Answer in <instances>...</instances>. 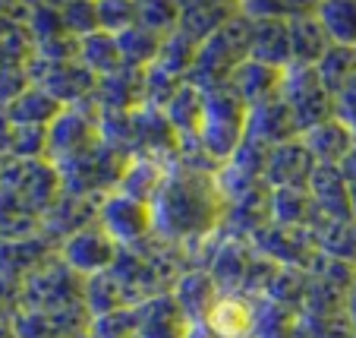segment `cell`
I'll return each mask as SVG.
<instances>
[{
	"instance_id": "obj_16",
	"label": "cell",
	"mask_w": 356,
	"mask_h": 338,
	"mask_svg": "<svg viewBox=\"0 0 356 338\" xmlns=\"http://www.w3.org/2000/svg\"><path fill=\"white\" fill-rule=\"evenodd\" d=\"M316 164L318 162L312 158V152L302 146V139H290L268 152L262 180L268 183L271 190H306Z\"/></svg>"
},
{
	"instance_id": "obj_25",
	"label": "cell",
	"mask_w": 356,
	"mask_h": 338,
	"mask_svg": "<svg viewBox=\"0 0 356 338\" xmlns=\"http://www.w3.org/2000/svg\"><path fill=\"white\" fill-rule=\"evenodd\" d=\"M240 3H227V0H193V3H180V22H177V32L186 41H193L195 47L202 41H209L218 29L227 20H234Z\"/></svg>"
},
{
	"instance_id": "obj_52",
	"label": "cell",
	"mask_w": 356,
	"mask_h": 338,
	"mask_svg": "<svg viewBox=\"0 0 356 338\" xmlns=\"http://www.w3.org/2000/svg\"><path fill=\"white\" fill-rule=\"evenodd\" d=\"M341 174H343V183H347V193H350V203H353V215H356V149L343 158L341 164Z\"/></svg>"
},
{
	"instance_id": "obj_10",
	"label": "cell",
	"mask_w": 356,
	"mask_h": 338,
	"mask_svg": "<svg viewBox=\"0 0 356 338\" xmlns=\"http://www.w3.org/2000/svg\"><path fill=\"white\" fill-rule=\"evenodd\" d=\"M98 224L111 234L120 250L127 247H139L142 240L155 237V218H152V206L139 203V199H129L123 193H111L104 197L98 209Z\"/></svg>"
},
{
	"instance_id": "obj_57",
	"label": "cell",
	"mask_w": 356,
	"mask_h": 338,
	"mask_svg": "<svg viewBox=\"0 0 356 338\" xmlns=\"http://www.w3.org/2000/svg\"><path fill=\"white\" fill-rule=\"evenodd\" d=\"M353 228H356V215H353Z\"/></svg>"
},
{
	"instance_id": "obj_32",
	"label": "cell",
	"mask_w": 356,
	"mask_h": 338,
	"mask_svg": "<svg viewBox=\"0 0 356 338\" xmlns=\"http://www.w3.org/2000/svg\"><path fill=\"white\" fill-rule=\"evenodd\" d=\"M309 237L316 244V253H325L331 259L356 266V228L353 222H334V218L318 215L309 224Z\"/></svg>"
},
{
	"instance_id": "obj_40",
	"label": "cell",
	"mask_w": 356,
	"mask_h": 338,
	"mask_svg": "<svg viewBox=\"0 0 356 338\" xmlns=\"http://www.w3.org/2000/svg\"><path fill=\"white\" fill-rule=\"evenodd\" d=\"M306 291H309V272L306 269H277L262 300L287 307V310H293V313H302Z\"/></svg>"
},
{
	"instance_id": "obj_13",
	"label": "cell",
	"mask_w": 356,
	"mask_h": 338,
	"mask_svg": "<svg viewBox=\"0 0 356 338\" xmlns=\"http://www.w3.org/2000/svg\"><path fill=\"white\" fill-rule=\"evenodd\" d=\"M271 222V187L265 180L252 183V187L240 190L234 197L224 199V222L221 231L227 237H249L262 231Z\"/></svg>"
},
{
	"instance_id": "obj_42",
	"label": "cell",
	"mask_w": 356,
	"mask_h": 338,
	"mask_svg": "<svg viewBox=\"0 0 356 338\" xmlns=\"http://www.w3.org/2000/svg\"><path fill=\"white\" fill-rule=\"evenodd\" d=\"M195 51H199V47H195L193 41H186L180 32H170L161 45V54H158L155 67H161L164 73H170L174 79L186 82L189 70H193V63H195Z\"/></svg>"
},
{
	"instance_id": "obj_4",
	"label": "cell",
	"mask_w": 356,
	"mask_h": 338,
	"mask_svg": "<svg viewBox=\"0 0 356 338\" xmlns=\"http://www.w3.org/2000/svg\"><path fill=\"white\" fill-rule=\"evenodd\" d=\"M127 164H129V155L117 152L114 146H108V142L101 139L95 149L82 152L79 158H73L67 164H57V174H60L63 193L104 199L111 193H117Z\"/></svg>"
},
{
	"instance_id": "obj_58",
	"label": "cell",
	"mask_w": 356,
	"mask_h": 338,
	"mask_svg": "<svg viewBox=\"0 0 356 338\" xmlns=\"http://www.w3.org/2000/svg\"><path fill=\"white\" fill-rule=\"evenodd\" d=\"M353 136H356V130H353Z\"/></svg>"
},
{
	"instance_id": "obj_24",
	"label": "cell",
	"mask_w": 356,
	"mask_h": 338,
	"mask_svg": "<svg viewBox=\"0 0 356 338\" xmlns=\"http://www.w3.org/2000/svg\"><path fill=\"white\" fill-rule=\"evenodd\" d=\"M306 190H309L318 215L334 218V222H353V203H350L347 183H343L337 164H316Z\"/></svg>"
},
{
	"instance_id": "obj_27",
	"label": "cell",
	"mask_w": 356,
	"mask_h": 338,
	"mask_svg": "<svg viewBox=\"0 0 356 338\" xmlns=\"http://www.w3.org/2000/svg\"><path fill=\"white\" fill-rule=\"evenodd\" d=\"M246 16V13H243ZM252 32H249V61L265 63L275 70H287L290 63V35L284 20H249Z\"/></svg>"
},
{
	"instance_id": "obj_3",
	"label": "cell",
	"mask_w": 356,
	"mask_h": 338,
	"mask_svg": "<svg viewBox=\"0 0 356 338\" xmlns=\"http://www.w3.org/2000/svg\"><path fill=\"white\" fill-rule=\"evenodd\" d=\"M73 307H86V278L70 269L60 256L47 259L19 288V313H51Z\"/></svg>"
},
{
	"instance_id": "obj_34",
	"label": "cell",
	"mask_w": 356,
	"mask_h": 338,
	"mask_svg": "<svg viewBox=\"0 0 356 338\" xmlns=\"http://www.w3.org/2000/svg\"><path fill=\"white\" fill-rule=\"evenodd\" d=\"M79 63L95 76V79H104V76L123 70L117 35L92 32V35H86V38H79Z\"/></svg>"
},
{
	"instance_id": "obj_48",
	"label": "cell",
	"mask_w": 356,
	"mask_h": 338,
	"mask_svg": "<svg viewBox=\"0 0 356 338\" xmlns=\"http://www.w3.org/2000/svg\"><path fill=\"white\" fill-rule=\"evenodd\" d=\"M309 7L312 3H296V0H246V3H240V10L249 20H284V22Z\"/></svg>"
},
{
	"instance_id": "obj_43",
	"label": "cell",
	"mask_w": 356,
	"mask_h": 338,
	"mask_svg": "<svg viewBox=\"0 0 356 338\" xmlns=\"http://www.w3.org/2000/svg\"><path fill=\"white\" fill-rule=\"evenodd\" d=\"M300 329L306 338H353L356 329L347 310L337 313H300Z\"/></svg>"
},
{
	"instance_id": "obj_2",
	"label": "cell",
	"mask_w": 356,
	"mask_h": 338,
	"mask_svg": "<svg viewBox=\"0 0 356 338\" xmlns=\"http://www.w3.org/2000/svg\"><path fill=\"white\" fill-rule=\"evenodd\" d=\"M249 32L252 22L249 16H243V10H236L234 20H227L209 41H202L195 51V63L189 70V79L195 89L209 92V89L227 86L234 70L243 61H249Z\"/></svg>"
},
{
	"instance_id": "obj_56",
	"label": "cell",
	"mask_w": 356,
	"mask_h": 338,
	"mask_svg": "<svg viewBox=\"0 0 356 338\" xmlns=\"http://www.w3.org/2000/svg\"><path fill=\"white\" fill-rule=\"evenodd\" d=\"M73 338H88V332H86V335H73Z\"/></svg>"
},
{
	"instance_id": "obj_38",
	"label": "cell",
	"mask_w": 356,
	"mask_h": 338,
	"mask_svg": "<svg viewBox=\"0 0 356 338\" xmlns=\"http://www.w3.org/2000/svg\"><path fill=\"white\" fill-rule=\"evenodd\" d=\"M331 45L356 47V0H325L316 10Z\"/></svg>"
},
{
	"instance_id": "obj_22",
	"label": "cell",
	"mask_w": 356,
	"mask_h": 338,
	"mask_svg": "<svg viewBox=\"0 0 356 338\" xmlns=\"http://www.w3.org/2000/svg\"><path fill=\"white\" fill-rule=\"evenodd\" d=\"M284 73H287V70L265 67V63H256V61H243L240 67L234 70L227 86L234 89V92L240 95V102L252 111V108H259V105H268V102H275V98H281Z\"/></svg>"
},
{
	"instance_id": "obj_7",
	"label": "cell",
	"mask_w": 356,
	"mask_h": 338,
	"mask_svg": "<svg viewBox=\"0 0 356 338\" xmlns=\"http://www.w3.org/2000/svg\"><path fill=\"white\" fill-rule=\"evenodd\" d=\"M0 187L10 190L16 199L32 206L41 218L47 209L60 199L63 183L57 168L47 158H19V162H3L0 168Z\"/></svg>"
},
{
	"instance_id": "obj_44",
	"label": "cell",
	"mask_w": 356,
	"mask_h": 338,
	"mask_svg": "<svg viewBox=\"0 0 356 338\" xmlns=\"http://www.w3.org/2000/svg\"><path fill=\"white\" fill-rule=\"evenodd\" d=\"M177 22H180V3L174 0H142L139 3V26H145L148 32L168 38L170 32H177Z\"/></svg>"
},
{
	"instance_id": "obj_31",
	"label": "cell",
	"mask_w": 356,
	"mask_h": 338,
	"mask_svg": "<svg viewBox=\"0 0 356 338\" xmlns=\"http://www.w3.org/2000/svg\"><path fill=\"white\" fill-rule=\"evenodd\" d=\"M60 111H63L60 102H54V98H51L47 92H41L38 86H29L16 102H10L7 108H0V114L7 117L10 123H16V127H41V130H47L51 123L57 121Z\"/></svg>"
},
{
	"instance_id": "obj_59",
	"label": "cell",
	"mask_w": 356,
	"mask_h": 338,
	"mask_svg": "<svg viewBox=\"0 0 356 338\" xmlns=\"http://www.w3.org/2000/svg\"><path fill=\"white\" fill-rule=\"evenodd\" d=\"M353 338H356V335H353Z\"/></svg>"
},
{
	"instance_id": "obj_28",
	"label": "cell",
	"mask_w": 356,
	"mask_h": 338,
	"mask_svg": "<svg viewBox=\"0 0 356 338\" xmlns=\"http://www.w3.org/2000/svg\"><path fill=\"white\" fill-rule=\"evenodd\" d=\"M218 294H221V288L215 284V278H211L209 272L205 269H189L186 275L174 284L170 298L177 300V307L183 310V316H186L189 323L202 325L205 316H209L211 304L218 300Z\"/></svg>"
},
{
	"instance_id": "obj_46",
	"label": "cell",
	"mask_w": 356,
	"mask_h": 338,
	"mask_svg": "<svg viewBox=\"0 0 356 338\" xmlns=\"http://www.w3.org/2000/svg\"><path fill=\"white\" fill-rule=\"evenodd\" d=\"M136 307L129 310H114L104 316H92L88 338H136Z\"/></svg>"
},
{
	"instance_id": "obj_18",
	"label": "cell",
	"mask_w": 356,
	"mask_h": 338,
	"mask_svg": "<svg viewBox=\"0 0 356 338\" xmlns=\"http://www.w3.org/2000/svg\"><path fill=\"white\" fill-rule=\"evenodd\" d=\"M252 256H256V250H252L249 240H243V237H227L221 231V240H218V247H215V253H211L205 272L215 278V284L221 288V294H240Z\"/></svg>"
},
{
	"instance_id": "obj_54",
	"label": "cell",
	"mask_w": 356,
	"mask_h": 338,
	"mask_svg": "<svg viewBox=\"0 0 356 338\" xmlns=\"http://www.w3.org/2000/svg\"><path fill=\"white\" fill-rule=\"evenodd\" d=\"M0 338H16L13 323H0Z\"/></svg>"
},
{
	"instance_id": "obj_19",
	"label": "cell",
	"mask_w": 356,
	"mask_h": 338,
	"mask_svg": "<svg viewBox=\"0 0 356 338\" xmlns=\"http://www.w3.org/2000/svg\"><path fill=\"white\" fill-rule=\"evenodd\" d=\"M88 325H92V313L86 307L51 313H16L13 319L16 338H73L86 335Z\"/></svg>"
},
{
	"instance_id": "obj_39",
	"label": "cell",
	"mask_w": 356,
	"mask_h": 338,
	"mask_svg": "<svg viewBox=\"0 0 356 338\" xmlns=\"http://www.w3.org/2000/svg\"><path fill=\"white\" fill-rule=\"evenodd\" d=\"M129 298L123 291V284L114 278V272H101V275L86 278V310L92 316H104L114 310H129Z\"/></svg>"
},
{
	"instance_id": "obj_11",
	"label": "cell",
	"mask_w": 356,
	"mask_h": 338,
	"mask_svg": "<svg viewBox=\"0 0 356 338\" xmlns=\"http://www.w3.org/2000/svg\"><path fill=\"white\" fill-rule=\"evenodd\" d=\"M249 244L256 247L259 256H265L281 269H309L312 256H316V244H312L309 231L287 228L277 222H268L262 231H256L249 237Z\"/></svg>"
},
{
	"instance_id": "obj_26",
	"label": "cell",
	"mask_w": 356,
	"mask_h": 338,
	"mask_svg": "<svg viewBox=\"0 0 356 338\" xmlns=\"http://www.w3.org/2000/svg\"><path fill=\"white\" fill-rule=\"evenodd\" d=\"M246 136L262 142V146H268V149H275V146H284V142H290V139H300V127H296L287 105H284L281 98H275V102L259 105V108L249 111Z\"/></svg>"
},
{
	"instance_id": "obj_47",
	"label": "cell",
	"mask_w": 356,
	"mask_h": 338,
	"mask_svg": "<svg viewBox=\"0 0 356 338\" xmlns=\"http://www.w3.org/2000/svg\"><path fill=\"white\" fill-rule=\"evenodd\" d=\"M306 272H309L312 278H318V282H328V284H334V288H343V291H350L356 284V266L341 263V259H331V256H325V253H316Z\"/></svg>"
},
{
	"instance_id": "obj_14",
	"label": "cell",
	"mask_w": 356,
	"mask_h": 338,
	"mask_svg": "<svg viewBox=\"0 0 356 338\" xmlns=\"http://www.w3.org/2000/svg\"><path fill=\"white\" fill-rule=\"evenodd\" d=\"M57 250H60V244H54L47 234L22 237V240H0V282L22 288V282L35 269H41L47 259H54Z\"/></svg>"
},
{
	"instance_id": "obj_55",
	"label": "cell",
	"mask_w": 356,
	"mask_h": 338,
	"mask_svg": "<svg viewBox=\"0 0 356 338\" xmlns=\"http://www.w3.org/2000/svg\"><path fill=\"white\" fill-rule=\"evenodd\" d=\"M186 338H211V335H209V332H205V329H202V325H193Z\"/></svg>"
},
{
	"instance_id": "obj_35",
	"label": "cell",
	"mask_w": 356,
	"mask_h": 338,
	"mask_svg": "<svg viewBox=\"0 0 356 338\" xmlns=\"http://www.w3.org/2000/svg\"><path fill=\"white\" fill-rule=\"evenodd\" d=\"M41 222L44 218L32 206H26L10 190L0 187V240H22V237L41 234Z\"/></svg>"
},
{
	"instance_id": "obj_37",
	"label": "cell",
	"mask_w": 356,
	"mask_h": 338,
	"mask_svg": "<svg viewBox=\"0 0 356 338\" xmlns=\"http://www.w3.org/2000/svg\"><path fill=\"white\" fill-rule=\"evenodd\" d=\"M117 45H120V57H123V67H133V70H148L152 63L158 61L161 54V45H164V35L158 32H148L145 26L136 22L133 29H127L123 35H117Z\"/></svg>"
},
{
	"instance_id": "obj_33",
	"label": "cell",
	"mask_w": 356,
	"mask_h": 338,
	"mask_svg": "<svg viewBox=\"0 0 356 338\" xmlns=\"http://www.w3.org/2000/svg\"><path fill=\"white\" fill-rule=\"evenodd\" d=\"M202 108H205V95H202V89H195L193 82H183V86L174 92V98L164 105V117L170 121L177 139L199 136V130H202Z\"/></svg>"
},
{
	"instance_id": "obj_20",
	"label": "cell",
	"mask_w": 356,
	"mask_h": 338,
	"mask_svg": "<svg viewBox=\"0 0 356 338\" xmlns=\"http://www.w3.org/2000/svg\"><path fill=\"white\" fill-rule=\"evenodd\" d=\"M95 105L101 114H129V111L145 105V70L123 67L117 73L98 79L95 86Z\"/></svg>"
},
{
	"instance_id": "obj_6",
	"label": "cell",
	"mask_w": 356,
	"mask_h": 338,
	"mask_svg": "<svg viewBox=\"0 0 356 338\" xmlns=\"http://www.w3.org/2000/svg\"><path fill=\"white\" fill-rule=\"evenodd\" d=\"M101 142V108L95 98H86L79 105H70L57 114V121L47 127V152L44 158L51 164H67L79 158L82 152L95 149Z\"/></svg>"
},
{
	"instance_id": "obj_29",
	"label": "cell",
	"mask_w": 356,
	"mask_h": 338,
	"mask_svg": "<svg viewBox=\"0 0 356 338\" xmlns=\"http://www.w3.org/2000/svg\"><path fill=\"white\" fill-rule=\"evenodd\" d=\"M300 139H302V146L312 152V158H316L318 164H341L343 158L356 149L353 130H350L347 123H341L337 117H331V121L306 130Z\"/></svg>"
},
{
	"instance_id": "obj_21",
	"label": "cell",
	"mask_w": 356,
	"mask_h": 338,
	"mask_svg": "<svg viewBox=\"0 0 356 338\" xmlns=\"http://www.w3.org/2000/svg\"><path fill=\"white\" fill-rule=\"evenodd\" d=\"M318 3H312L309 10L296 13L293 20H287V35H290V67H318L325 54L331 51V38L325 32V26L316 16Z\"/></svg>"
},
{
	"instance_id": "obj_53",
	"label": "cell",
	"mask_w": 356,
	"mask_h": 338,
	"mask_svg": "<svg viewBox=\"0 0 356 338\" xmlns=\"http://www.w3.org/2000/svg\"><path fill=\"white\" fill-rule=\"evenodd\" d=\"M347 316H350V323H353V329H356V284L350 288V294H347Z\"/></svg>"
},
{
	"instance_id": "obj_8",
	"label": "cell",
	"mask_w": 356,
	"mask_h": 338,
	"mask_svg": "<svg viewBox=\"0 0 356 338\" xmlns=\"http://www.w3.org/2000/svg\"><path fill=\"white\" fill-rule=\"evenodd\" d=\"M281 102L293 114L300 136L334 117V95L322 86L316 67H287L281 86Z\"/></svg>"
},
{
	"instance_id": "obj_30",
	"label": "cell",
	"mask_w": 356,
	"mask_h": 338,
	"mask_svg": "<svg viewBox=\"0 0 356 338\" xmlns=\"http://www.w3.org/2000/svg\"><path fill=\"white\" fill-rule=\"evenodd\" d=\"M170 164L158 162V158H145V155H136L129 158L127 171H123V180L117 187V193L129 199H139V203H155V197L161 193L164 187V177H168Z\"/></svg>"
},
{
	"instance_id": "obj_9",
	"label": "cell",
	"mask_w": 356,
	"mask_h": 338,
	"mask_svg": "<svg viewBox=\"0 0 356 338\" xmlns=\"http://www.w3.org/2000/svg\"><path fill=\"white\" fill-rule=\"evenodd\" d=\"M29 79L54 102H60L63 108L92 98L95 86H98V79L79 61H41V57L29 61Z\"/></svg>"
},
{
	"instance_id": "obj_1",
	"label": "cell",
	"mask_w": 356,
	"mask_h": 338,
	"mask_svg": "<svg viewBox=\"0 0 356 338\" xmlns=\"http://www.w3.org/2000/svg\"><path fill=\"white\" fill-rule=\"evenodd\" d=\"M152 218H155V234L177 247H193L221 231L224 197L215 174H199L170 164L161 193L152 203Z\"/></svg>"
},
{
	"instance_id": "obj_17",
	"label": "cell",
	"mask_w": 356,
	"mask_h": 338,
	"mask_svg": "<svg viewBox=\"0 0 356 338\" xmlns=\"http://www.w3.org/2000/svg\"><path fill=\"white\" fill-rule=\"evenodd\" d=\"M104 199H88L76 197V193H60L51 209H47L44 222H41V234H47L54 244H63L67 237L79 234V231L98 224V209Z\"/></svg>"
},
{
	"instance_id": "obj_45",
	"label": "cell",
	"mask_w": 356,
	"mask_h": 338,
	"mask_svg": "<svg viewBox=\"0 0 356 338\" xmlns=\"http://www.w3.org/2000/svg\"><path fill=\"white\" fill-rule=\"evenodd\" d=\"M95 7H98L101 32L123 35L127 29H133L139 22V3H133V0H101Z\"/></svg>"
},
{
	"instance_id": "obj_5",
	"label": "cell",
	"mask_w": 356,
	"mask_h": 338,
	"mask_svg": "<svg viewBox=\"0 0 356 338\" xmlns=\"http://www.w3.org/2000/svg\"><path fill=\"white\" fill-rule=\"evenodd\" d=\"M202 95H205V108H202L199 139H202V146L224 164L236 152L243 136H246L249 108L240 102V95L230 86L209 89V92H202Z\"/></svg>"
},
{
	"instance_id": "obj_15",
	"label": "cell",
	"mask_w": 356,
	"mask_h": 338,
	"mask_svg": "<svg viewBox=\"0 0 356 338\" xmlns=\"http://www.w3.org/2000/svg\"><path fill=\"white\" fill-rule=\"evenodd\" d=\"M202 329L211 338H256L259 300L246 298V294H218Z\"/></svg>"
},
{
	"instance_id": "obj_51",
	"label": "cell",
	"mask_w": 356,
	"mask_h": 338,
	"mask_svg": "<svg viewBox=\"0 0 356 338\" xmlns=\"http://www.w3.org/2000/svg\"><path fill=\"white\" fill-rule=\"evenodd\" d=\"M19 313V288L0 282V323H13Z\"/></svg>"
},
{
	"instance_id": "obj_36",
	"label": "cell",
	"mask_w": 356,
	"mask_h": 338,
	"mask_svg": "<svg viewBox=\"0 0 356 338\" xmlns=\"http://www.w3.org/2000/svg\"><path fill=\"white\" fill-rule=\"evenodd\" d=\"M316 218L318 209L312 203L309 190H271V222L309 231Z\"/></svg>"
},
{
	"instance_id": "obj_41",
	"label": "cell",
	"mask_w": 356,
	"mask_h": 338,
	"mask_svg": "<svg viewBox=\"0 0 356 338\" xmlns=\"http://www.w3.org/2000/svg\"><path fill=\"white\" fill-rule=\"evenodd\" d=\"M316 73H318V79H322V86L328 89L331 95H337L356 76V47L331 45V51L318 61Z\"/></svg>"
},
{
	"instance_id": "obj_23",
	"label": "cell",
	"mask_w": 356,
	"mask_h": 338,
	"mask_svg": "<svg viewBox=\"0 0 356 338\" xmlns=\"http://www.w3.org/2000/svg\"><path fill=\"white\" fill-rule=\"evenodd\" d=\"M136 338H186L193 323L183 316L177 300L170 294H161L155 300L136 307Z\"/></svg>"
},
{
	"instance_id": "obj_12",
	"label": "cell",
	"mask_w": 356,
	"mask_h": 338,
	"mask_svg": "<svg viewBox=\"0 0 356 338\" xmlns=\"http://www.w3.org/2000/svg\"><path fill=\"white\" fill-rule=\"evenodd\" d=\"M57 256H60L73 272H79L82 278H92V275L108 272L111 266L117 263L120 247L111 240V234L101 228V224H92V228L67 237L60 244V250H57Z\"/></svg>"
},
{
	"instance_id": "obj_50",
	"label": "cell",
	"mask_w": 356,
	"mask_h": 338,
	"mask_svg": "<svg viewBox=\"0 0 356 338\" xmlns=\"http://www.w3.org/2000/svg\"><path fill=\"white\" fill-rule=\"evenodd\" d=\"M334 117L350 130H356V76L334 95Z\"/></svg>"
},
{
	"instance_id": "obj_49",
	"label": "cell",
	"mask_w": 356,
	"mask_h": 338,
	"mask_svg": "<svg viewBox=\"0 0 356 338\" xmlns=\"http://www.w3.org/2000/svg\"><path fill=\"white\" fill-rule=\"evenodd\" d=\"M60 16H63L67 32L76 35V38H86V35H92V32H101L98 7H95V3H60Z\"/></svg>"
}]
</instances>
